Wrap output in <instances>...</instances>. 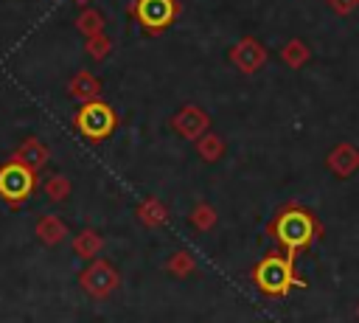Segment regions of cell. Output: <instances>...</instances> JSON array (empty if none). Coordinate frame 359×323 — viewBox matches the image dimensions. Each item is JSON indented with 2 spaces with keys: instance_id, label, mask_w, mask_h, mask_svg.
Returning a JSON list of instances; mask_svg holds the SVG:
<instances>
[{
  "instance_id": "1",
  "label": "cell",
  "mask_w": 359,
  "mask_h": 323,
  "mask_svg": "<svg viewBox=\"0 0 359 323\" xmlns=\"http://www.w3.org/2000/svg\"><path fill=\"white\" fill-rule=\"evenodd\" d=\"M266 233L280 244V250L294 261L300 250L311 247L317 239H323V222L314 211L303 205H283L266 225Z\"/></svg>"
},
{
  "instance_id": "2",
  "label": "cell",
  "mask_w": 359,
  "mask_h": 323,
  "mask_svg": "<svg viewBox=\"0 0 359 323\" xmlns=\"http://www.w3.org/2000/svg\"><path fill=\"white\" fill-rule=\"evenodd\" d=\"M252 284L258 286V292H264L266 298H283L292 292V286H309L303 275H297L294 261L286 253H269L264 256L252 270H250Z\"/></svg>"
},
{
  "instance_id": "3",
  "label": "cell",
  "mask_w": 359,
  "mask_h": 323,
  "mask_svg": "<svg viewBox=\"0 0 359 323\" xmlns=\"http://www.w3.org/2000/svg\"><path fill=\"white\" fill-rule=\"evenodd\" d=\"M39 185V171L17 163V160H6L0 163V199L11 208H20L22 202L31 199V194Z\"/></svg>"
},
{
  "instance_id": "4",
  "label": "cell",
  "mask_w": 359,
  "mask_h": 323,
  "mask_svg": "<svg viewBox=\"0 0 359 323\" xmlns=\"http://www.w3.org/2000/svg\"><path fill=\"white\" fill-rule=\"evenodd\" d=\"M73 126H76L87 140L98 143V140H107V138L115 132L118 115H115L112 104H107L104 98H95V101H87V104H81V107L76 110Z\"/></svg>"
},
{
  "instance_id": "5",
  "label": "cell",
  "mask_w": 359,
  "mask_h": 323,
  "mask_svg": "<svg viewBox=\"0 0 359 323\" xmlns=\"http://www.w3.org/2000/svg\"><path fill=\"white\" fill-rule=\"evenodd\" d=\"M79 284H81V289H84L90 298L104 301V298H109V295L118 289L121 272H118V267H115L109 258H93V261L79 272Z\"/></svg>"
},
{
  "instance_id": "6",
  "label": "cell",
  "mask_w": 359,
  "mask_h": 323,
  "mask_svg": "<svg viewBox=\"0 0 359 323\" xmlns=\"http://www.w3.org/2000/svg\"><path fill=\"white\" fill-rule=\"evenodd\" d=\"M132 14L137 17V22L146 31L157 34L174 22V17L180 14V6H177V0H135Z\"/></svg>"
},
{
  "instance_id": "7",
  "label": "cell",
  "mask_w": 359,
  "mask_h": 323,
  "mask_svg": "<svg viewBox=\"0 0 359 323\" xmlns=\"http://www.w3.org/2000/svg\"><path fill=\"white\" fill-rule=\"evenodd\" d=\"M230 62L241 70V73H255L264 62H266V48L255 39V37H244L230 48Z\"/></svg>"
},
{
  "instance_id": "8",
  "label": "cell",
  "mask_w": 359,
  "mask_h": 323,
  "mask_svg": "<svg viewBox=\"0 0 359 323\" xmlns=\"http://www.w3.org/2000/svg\"><path fill=\"white\" fill-rule=\"evenodd\" d=\"M171 126H174L182 138H188V140H199V138L208 132L210 118H208V112H205L202 107H196V104H185V107L171 118Z\"/></svg>"
},
{
  "instance_id": "9",
  "label": "cell",
  "mask_w": 359,
  "mask_h": 323,
  "mask_svg": "<svg viewBox=\"0 0 359 323\" xmlns=\"http://www.w3.org/2000/svg\"><path fill=\"white\" fill-rule=\"evenodd\" d=\"M325 166H328V171H331L334 177L348 180V177H353V174L359 171V149H356L353 143H337V146L328 152Z\"/></svg>"
},
{
  "instance_id": "10",
  "label": "cell",
  "mask_w": 359,
  "mask_h": 323,
  "mask_svg": "<svg viewBox=\"0 0 359 323\" xmlns=\"http://www.w3.org/2000/svg\"><path fill=\"white\" fill-rule=\"evenodd\" d=\"M48 157H50L48 146H45L39 138H34V135L22 138V140L17 143V149H14V154H11V160H17V163H22V166H28V169H34V171L45 169Z\"/></svg>"
},
{
  "instance_id": "11",
  "label": "cell",
  "mask_w": 359,
  "mask_h": 323,
  "mask_svg": "<svg viewBox=\"0 0 359 323\" xmlns=\"http://www.w3.org/2000/svg\"><path fill=\"white\" fill-rule=\"evenodd\" d=\"M67 93H70V98L79 101V104L95 101V98H101V79L93 76L90 70H79V73H73V79L67 81Z\"/></svg>"
},
{
  "instance_id": "12",
  "label": "cell",
  "mask_w": 359,
  "mask_h": 323,
  "mask_svg": "<svg viewBox=\"0 0 359 323\" xmlns=\"http://www.w3.org/2000/svg\"><path fill=\"white\" fill-rule=\"evenodd\" d=\"M34 233L45 247H56V244H62L67 239V225L56 213H42L36 219V225H34Z\"/></svg>"
},
{
  "instance_id": "13",
  "label": "cell",
  "mask_w": 359,
  "mask_h": 323,
  "mask_svg": "<svg viewBox=\"0 0 359 323\" xmlns=\"http://www.w3.org/2000/svg\"><path fill=\"white\" fill-rule=\"evenodd\" d=\"M101 250H104V236L93 228H84L73 236V253L84 261H93V258H101Z\"/></svg>"
},
{
  "instance_id": "14",
  "label": "cell",
  "mask_w": 359,
  "mask_h": 323,
  "mask_svg": "<svg viewBox=\"0 0 359 323\" xmlns=\"http://www.w3.org/2000/svg\"><path fill=\"white\" fill-rule=\"evenodd\" d=\"M135 213H137L140 225H146V228H160V225L168 222V208H165V202L157 199V197H146V199L137 205Z\"/></svg>"
},
{
  "instance_id": "15",
  "label": "cell",
  "mask_w": 359,
  "mask_h": 323,
  "mask_svg": "<svg viewBox=\"0 0 359 323\" xmlns=\"http://www.w3.org/2000/svg\"><path fill=\"white\" fill-rule=\"evenodd\" d=\"M104 14L98 11V8H84V11H79V17H76V28H79V34H84L87 39L90 37H95V34H104Z\"/></svg>"
},
{
  "instance_id": "16",
  "label": "cell",
  "mask_w": 359,
  "mask_h": 323,
  "mask_svg": "<svg viewBox=\"0 0 359 323\" xmlns=\"http://www.w3.org/2000/svg\"><path fill=\"white\" fill-rule=\"evenodd\" d=\"M42 191H45V197H48L50 202H65V199L70 197V191H73V183H70L65 174H50V177L42 183Z\"/></svg>"
},
{
  "instance_id": "17",
  "label": "cell",
  "mask_w": 359,
  "mask_h": 323,
  "mask_svg": "<svg viewBox=\"0 0 359 323\" xmlns=\"http://www.w3.org/2000/svg\"><path fill=\"white\" fill-rule=\"evenodd\" d=\"M196 152H199L202 160L216 163V160L224 154V140H222L219 135H213V132H205V135L196 140Z\"/></svg>"
},
{
  "instance_id": "18",
  "label": "cell",
  "mask_w": 359,
  "mask_h": 323,
  "mask_svg": "<svg viewBox=\"0 0 359 323\" xmlns=\"http://www.w3.org/2000/svg\"><path fill=\"white\" fill-rule=\"evenodd\" d=\"M280 59L289 65V67H303L309 62V45L303 39H289L283 48H280Z\"/></svg>"
},
{
  "instance_id": "19",
  "label": "cell",
  "mask_w": 359,
  "mask_h": 323,
  "mask_svg": "<svg viewBox=\"0 0 359 323\" xmlns=\"http://www.w3.org/2000/svg\"><path fill=\"white\" fill-rule=\"evenodd\" d=\"M165 270H168L171 275H177V278H185V275H191V272L196 270V258H194V253H188V250H177V253H171V258L165 261Z\"/></svg>"
},
{
  "instance_id": "20",
  "label": "cell",
  "mask_w": 359,
  "mask_h": 323,
  "mask_svg": "<svg viewBox=\"0 0 359 323\" xmlns=\"http://www.w3.org/2000/svg\"><path fill=\"white\" fill-rule=\"evenodd\" d=\"M216 208L213 205H208V202H196L194 208H191V225L196 228V230H213L216 228Z\"/></svg>"
},
{
  "instance_id": "21",
  "label": "cell",
  "mask_w": 359,
  "mask_h": 323,
  "mask_svg": "<svg viewBox=\"0 0 359 323\" xmlns=\"http://www.w3.org/2000/svg\"><path fill=\"white\" fill-rule=\"evenodd\" d=\"M84 51H87L90 59L104 62V59L112 53V39H109L107 34H95V37H90V39L84 42Z\"/></svg>"
},
{
  "instance_id": "22",
  "label": "cell",
  "mask_w": 359,
  "mask_h": 323,
  "mask_svg": "<svg viewBox=\"0 0 359 323\" xmlns=\"http://www.w3.org/2000/svg\"><path fill=\"white\" fill-rule=\"evenodd\" d=\"M328 6H331L337 14H351V11L359 6V0H328Z\"/></svg>"
},
{
  "instance_id": "23",
  "label": "cell",
  "mask_w": 359,
  "mask_h": 323,
  "mask_svg": "<svg viewBox=\"0 0 359 323\" xmlns=\"http://www.w3.org/2000/svg\"><path fill=\"white\" fill-rule=\"evenodd\" d=\"M356 317H359V303H356Z\"/></svg>"
}]
</instances>
